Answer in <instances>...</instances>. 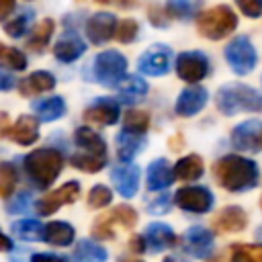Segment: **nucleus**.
I'll return each instance as SVG.
<instances>
[{
  "instance_id": "43",
  "label": "nucleus",
  "mask_w": 262,
  "mask_h": 262,
  "mask_svg": "<svg viewBox=\"0 0 262 262\" xmlns=\"http://www.w3.org/2000/svg\"><path fill=\"white\" fill-rule=\"evenodd\" d=\"M170 207H172V196L170 194H158V196H154V201L147 203V211L151 215H164V213L170 211Z\"/></svg>"
},
{
  "instance_id": "29",
  "label": "nucleus",
  "mask_w": 262,
  "mask_h": 262,
  "mask_svg": "<svg viewBox=\"0 0 262 262\" xmlns=\"http://www.w3.org/2000/svg\"><path fill=\"white\" fill-rule=\"evenodd\" d=\"M53 31H55V23H53L51 18H43L41 23H37V25H35L33 33L29 35L27 47H29L31 51H37V53H39V51H43V49L49 45V39H51Z\"/></svg>"
},
{
  "instance_id": "50",
  "label": "nucleus",
  "mask_w": 262,
  "mask_h": 262,
  "mask_svg": "<svg viewBox=\"0 0 262 262\" xmlns=\"http://www.w3.org/2000/svg\"><path fill=\"white\" fill-rule=\"evenodd\" d=\"M12 248H14V244H12V239L0 229V252H12Z\"/></svg>"
},
{
  "instance_id": "38",
  "label": "nucleus",
  "mask_w": 262,
  "mask_h": 262,
  "mask_svg": "<svg viewBox=\"0 0 262 262\" xmlns=\"http://www.w3.org/2000/svg\"><path fill=\"white\" fill-rule=\"evenodd\" d=\"M111 201H113V190L104 184H96L88 192V207H92V209H102V207L111 205Z\"/></svg>"
},
{
  "instance_id": "5",
  "label": "nucleus",
  "mask_w": 262,
  "mask_h": 262,
  "mask_svg": "<svg viewBox=\"0 0 262 262\" xmlns=\"http://www.w3.org/2000/svg\"><path fill=\"white\" fill-rule=\"evenodd\" d=\"M127 72V57L121 51H100L92 61V76L102 86H117Z\"/></svg>"
},
{
  "instance_id": "46",
  "label": "nucleus",
  "mask_w": 262,
  "mask_h": 262,
  "mask_svg": "<svg viewBox=\"0 0 262 262\" xmlns=\"http://www.w3.org/2000/svg\"><path fill=\"white\" fill-rule=\"evenodd\" d=\"M229 262H256L239 244H235L233 246V250H231V260Z\"/></svg>"
},
{
  "instance_id": "23",
  "label": "nucleus",
  "mask_w": 262,
  "mask_h": 262,
  "mask_svg": "<svg viewBox=\"0 0 262 262\" xmlns=\"http://www.w3.org/2000/svg\"><path fill=\"white\" fill-rule=\"evenodd\" d=\"M76 237V229L74 225H70L68 221H51L47 225H43V242L57 246V248H66L74 242Z\"/></svg>"
},
{
  "instance_id": "53",
  "label": "nucleus",
  "mask_w": 262,
  "mask_h": 262,
  "mask_svg": "<svg viewBox=\"0 0 262 262\" xmlns=\"http://www.w3.org/2000/svg\"><path fill=\"white\" fill-rule=\"evenodd\" d=\"M164 262H186V260H184L182 256H166Z\"/></svg>"
},
{
  "instance_id": "48",
  "label": "nucleus",
  "mask_w": 262,
  "mask_h": 262,
  "mask_svg": "<svg viewBox=\"0 0 262 262\" xmlns=\"http://www.w3.org/2000/svg\"><path fill=\"white\" fill-rule=\"evenodd\" d=\"M14 8H16V0H0V20H6Z\"/></svg>"
},
{
  "instance_id": "32",
  "label": "nucleus",
  "mask_w": 262,
  "mask_h": 262,
  "mask_svg": "<svg viewBox=\"0 0 262 262\" xmlns=\"http://www.w3.org/2000/svg\"><path fill=\"white\" fill-rule=\"evenodd\" d=\"M70 164H72L76 170L94 174V172H100V170L104 168L106 156H94V154H86V151H76V154L70 158Z\"/></svg>"
},
{
  "instance_id": "25",
  "label": "nucleus",
  "mask_w": 262,
  "mask_h": 262,
  "mask_svg": "<svg viewBox=\"0 0 262 262\" xmlns=\"http://www.w3.org/2000/svg\"><path fill=\"white\" fill-rule=\"evenodd\" d=\"M33 111L41 123H51L57 121L66 115V100L61 96H49L33 102Z\"/></svg>"
},
{
  "instance_id": "18",
  "label": "nucleus",
  "mask_w": 262,
  "mask_h": 262,
  "mask_svg": "<svg viewBox=\"0 0 262 262\" xmlns=\"http://www.w3.org/2000/svg\"><path fill=\"white\" fill-rule=\"evenodd\" d=\"M145 246L149 252H162V250H168L172 246H176L178 242V235L174 233V229L166 223H149L145 227Z\"/></svg>"
},
{
  "instance_id": "13",
  "label": "nucleus",
  "mask_w": 262,
  "mask_h": 262,
  "mask_svg": "<svg viewBox=\"0 0 262 262\" xmlns=\"http://www.w3.org/2000/svg\"><path fill=\"white\" fill-rule=\"evenodd\" d=\"M119 115H121V108H119V102L115 98H108V96H100L96 98L90 106H86L84 111V119L88 123H94V125H100V127H111L119 121Z\"/></svg>"
},
{
  "instance_id": "4",
  "label": "nucleus",
  "mask_w": 262,
  "mask_h": 262,
  "mask_svg": "<svg viewBox=\"0 0 262 262\" xmlns=\"http://www.w3.org/2000/svg\"><path fill=\"white\" fill-rule=\"evenodd\" d=\"M196 29L205 39L221 41L237 29V16L229 6L219 4V6H213L199 14Z\"/></svg>"
},
{
  "instance_id": "7",
  "label": "nucleus",
  "mask_w": 262,
  "mask_h": 262,
  "mask_svg": "<svg viewBox=\"0 0 262 262\" xmlns=\"http://www.w3.org/2000/svg\"><path fill=\"white\" fill-rule=\"evenodd\" d=\"M211 72V61L207 57V53L203 51H182L176 57V74L182 82L188 84H196L201 80H205Z\"/></svg>"
},
{
  "instance_id": "2",
  "label": "nucleus",
  "mask_w": 262,
  "mask_h": 262,
  "mask_svg": "<svg viewBox=\"0 0 262 262\" xmlns=\"http://www.w3.org/2000/svg\"><path fill=\"white\" fill-rule=\"evenodd\" d=\"M63 164L66 160L61 151H57L55 147H37L25 156L23 170H25L27 180L35 188L45 190L57 180V176L63 170Z\"/></svg>"
},
{
  "instance_id": "17",
  "label": "nucleus",
  "mask_w": 262,
  "mask_h": 262,
  "mask_svg": "<svg viewBox=\"0 0 262 262\" xmlns=\"http://www.w3.org/2000/svg\"><path fill=\"white\" fill-rule=\"evenodd\" d=\"M86 53V43L74 31H66L53 45V55L61 63H72Z\"/></svg>"
},
{
  "instance_id": "15",
  "label": "nucleus",
  "mask_w": 262,
  "mask_h": 262,
  "mask_svg": "<svg viewBox=\"0 0 262 262\" xmlns=\"http://www.w3.org/2000/svg\"><path fill=\"white\" fill-rule=\"evenodd\" d=\"M184 248L188 250L190 256L194 258H209L213 254V244H215V237H213V231L203 227V225H192L188 227V231L184 233Z\"/></svg>"
},
{
  "instance_id": "24",
  "label": "nucleus",
  "mask_w": 262,
  "mask_h": 262,
  "mask_svg": "<svg viewBox=\"0 0 262 262\" xmlns=\"http://www.w3.org/2000/svg\"><path fill=\"white\" fill-rule=\"evenodd\" d=\"M74 143L80 147V151L94 154V156H106L104 139L90 127H78L74 131Z\"/></svg>"
},
{
  "instance_id": "21",
  "label": "nucleus",
  "mask_w": 262,
  "mask_h": 262,
  "mask_svg": "<svg viewBox=\"0 0 262 262\" xmlns=\"http://www.w3.org/2000/svg\"><path fill=\"white\" fill-rule=\"evenodd\" d=\"M53 88H55V76L51 72H45V70H37L18 82V92L23 96L43 94V92H49Z\"/></svg>"
},
{
  "instance_id": "3",
  "label": "nucleus",
  "mask_w": 262,
  "mask_h": 262,
  "mask_svg": "<svg viewBox=\"0 0 262 262\" xmlns=\"http://www.w3.org/2000/svg\"><path fill=\"white\" fill-rule=\"evenodd\" d=\"M215 104L219 113L231 117L235 113H262V94L246 84H225L215 94Z\"/></svg>"
},
{
  "instance_id": "34",
  "label": "nucleus",
  "mask_w": 262,
  "mask_h": 262,
  "mask_svg": "<svg viewBox=\"0 0 262 262\" xmlns=\"http://www.w3.org/2000/svg\"><path fill=\"white\" fill-rule=\"evenodd\" d=\"M149 127V115L143 113V111H137V108H129L123 117V131H129V133H137V135H143Z\"/></svg>"
},
{
  "instance_id": "20",
  "label": "nucleus",
  "mask_w": 262,
  "mask_h": 262,
  "mask_svg": "<svg viewBox=\"0 0 262 262\" xmlns=\"http://www.w3.org/2000/svg\"><path fill=\"white\" fill-rule=\"evenodd\" d=\"M174 168L164 158H158L147 166V190H164L174 182Z\"/></svg>"
},
{
  "instance_id": "11",
  "label": "nucleus",
  "mask_w": 262,
  "mask_h": 262,
  "mask_svg": "<svg viewBox=\"0 0 262 262\" xmlns=\"http://www.w3.org/2000/svg\"><path fill=\"white\" fill-rule=\"evenodd\" d=\"M172 66V49L168 45H151L147 51L141 53V57L137 59V68L143 76H164L168 74Z\"/></svg>"
},
{
  "instance_id": "37",
  "label": "nucleus",
  "mask_w": 262,
  "mask_h": 262,
  "mask_svg": "<svg viewBox=\"0 0 262 262\" xmlns=\"http://www.w3.org/2000/svg\"><path fill=\"white\" fill-rule=\"evenodd\" d=\"M33 16H35V12H33V10H25V12H20L18 16H14L12 20H8V23L4 25L6 35H10V37H14V39L23 37V35L29 31V27H31Z\"/></svg>"
},
{
  "instance_id": "47",
  "label": "nucleus",
  "mask_w": 262,
  "mask_h": 262,
  "mask_svg": "<svg viewBox=\"0 0 262 262\" xmlns=\"http://www.w3.org/2000/svg\"><path fill=\"white\" fill-rule=\"evenodd\" d=\"M14 86H16V80L12 78V74L0 70V90H2V92H4V90H12Z\"/></svg>"
},
{
  "instance_id": "44",
  "label": "nucleus",
  "mask_w": 262,
  "mask_h": 262,
  "mask_svg": "<svg viewBox=\"0 0 262 262\" xmlns=\"http://www.w3.org/2000/svg\"><path fill=\"white\" fill-rule=\"evenodd\" d=\"M235 4L248 18H260L262 16V0H235Z\"/></svg>"
},
{
  "instance_id": "51",
  "label": "nucleus",
  "mask_w": 262,
  "mask_h": 262,
  "mask_svg": "<svg viewBox=\"0 0 262 262\" xmlns=\"http://www.w3.org/2000/svg\"><path fill=\"white\" fill-rule=\"evenodd\" d=\"M256 262H262V246H242Z\"/></svg>"
},
{
  "instance_id": "8",
  "label": "nucleus",
  "mask_w": 262,
  "mask_h": 262,
  "mask_svg": "<svg viewBox=\"0 0 262 262\" xmlns=\"http://www.w3.org/2000/svg\"><path fill=\"white\" fill-rule=\"evenodd\" d=\"M174 203L182 211L203 215V213H209L213 209L215 199H213V192L207 186H199L196 184V186H182V188H178L176 194H174Z\"/></svg>"
},
{
  "instance_id": "30",
  "label": "nucleus",
  "mask_w": 262,
  "mask_h": 262,
  "mask_svg": "<svg viewBox=\"0 0 262 262\" xmlns=\"http://www.w3.org/2000/svg\"><path fill=\"white\" fill-rule=\"evenodd\" d=\"M203 6V0H166V10L178 20H192Z\"/></svg>"
},
{
  "instance_id": "27",
  "label": "nucleus",
  "mask_w": 262,
  "mask_h": 262,
  "mask_svg": "<svg viewBox=\"0 0 262 262\" xmlns=\"http://www.w3.org/2000/svg\"><path fill=\"white\" fill-rule=\"evenodd\" d=\"M203 172H205V164H203V158L196 154H188L174 164V176L184 182L199 180L203 176Z\"/></svg>"
},
{
  "instance_id": "35",
  "label": "nucleus",
  "mask_w": 262,
  "mask_h": 262,
  "mask_svg": "<svg viewBox=\"0 0 262 262\" xmlns=\"http://www.w3.org/2000/svg\"><path fill=\"white\" fill-rule=\"evenodd\" d=\"M16 182H18L16 168L10 162H2L0 164V199L8 201L16 188Z\"/></svg>"
},
{
  "instance_id": "36",
  "label": "nucleus",
  "mask_w": 262,
  "mask_h": 262,
  "mask_svg": "<svg viewBox=\"0 0 262 262\" xmlns=\"http://www.w3.org/2000/svg\"><path fill=\"white\" fill-rule=\"evenodd\" d=\"M0 66H4L6 70H12V72H20L27 68V57L20 49L0 43Z\"/></svg>"
},
{
  "instance_id": "16",
  "label": "nucleus",
  "mask_w": 262,
  "mask_h": 262,
  "mask_svg": "<svg viewBox=\"0 0 262 262\" xmlns=\"http://www.w3.org/2000/svg\"><path fill=\"white\" fill-rule=\"evenodd\" d=\"M111 178L113 184L117 188V192L125 199L135 196L137 188H139V168L137 164L129 162V164H119L111 170Z\"/></svg>"
},
{
  "instance_id": "9",
  "label": "nucleus",
  "mask_w": 262,
  "mask_h": 262,
  "mask_svg": "<svg viewBox=\"0 0 262 262\" xmlns=\"http://www.w3.org/2000/svg\"><path fill=\"white\" fill-rule=\"evenodd\" d=\"M80 182L78 180H70L66 184H61L59 188L47 192L45 196H41L37 203H35V209L41 217H47V215H53L59 207L63 205H70V203H76L78 196H80Z\"/></svg>"
},
{
  "instance_id": "6",
  "label": "nucleus",
  "mask_w": 262,
  "mask_h": 262,
  "mask_svg": "<svg viewBox=\"0 0 262 262\" xmlns=\"http://www.w3.org/2000/svg\"><path fill=\"white\" fill-rule=\"evenodd\" d=\"M225 59L229 63V68L237 74V76H246L250 74L256 63H258V53L256 47L252 45V41L248 37H235L225 45Z\"/></svg>"
},
{
  "instance_id": "10",
  "label": "nucleus",
  "mask_w": 262,
  "mask_h": 262,
  "mask_svg": "<svg viewBox=\"0 0 262 262\" xmlns=\"http://www.w3.org/2000/svg\"><path fill=\"white\" fill-rule=\"evenodd\" d=\"M231 143L239 151H250V154L262 151V121L248 119L235 125L231 131Z\"/></svg>"
},
{
  "instance_id": "39",
  "label": "nucleus",
  "mask_w": 262,
  "mask_h": 262,
  "mask_svg": "<svg viewBox=\"0 0 262 262\" xmlns=\"http://www.w3.org/2000/svg\"><path fill=\"white\" fill-rule=\"evenodd\" d=\"M108 215H111V219H113L115 223H119V225H123V227H129V229L137 223V213H135V209L129 207V205H117Z\"/></svg>"
},
{
  "instance_id": "52",
  "label": "nucleus",
  "mask_w": 262,
  "mask_h": 262,
  "mask_svg": "<svg viewBox=\"0 0 262 262\" xmlns=\"http://www.w3.org/2000/svg\"><path fill=\"white\" fill-rule=\"evenodd\" d=\"M149 18H151V23H154L156 27H160V29H162V27H168V25H166V18H164V16H158V6H154V8L149 10Z\"/></svg>"
},
{
  "instance_id": "1",
  "label": "nucleus",
  "mask_w": 262,
  "mask_h": 262,
  "mask_svg": "<svg viewBox=\"0 0 262 262\" xmlns=\"http://www.w3.org/2000/svg\"><path fill=\"white\" fill-rule=\"evenodd\" d=\"M213 176L229 192H246L252 190L260 180L258 164L244 156H223L213 166Z\"/></svg>"
},
{
  "instance_id": "26",
  "label": "nucleus",
  "mask_w": 262,
  "mask_h": 262,
  "mask_svg": "<svg viewBox=\"0 0 262 262\" xmlns=\"http://www.w3.org/2000/svg\"><path fill=\"white\" fill-rule=\"evenodd\" d=\"M145 145V137L129 131H121L117 135V156L123 164H129Z\"/></svg>"
},
{
  "instance_id": "14",
  "label": "nucleus",
  "mask_w": 262,
  "mask_h": 262,
  "mask_svg": "<svg viewBox=\"0 0 262 262\" xmlns=\"http://www.w3.org/2000/svg\"><path fill=\"white\" fill-rule=\"evenodd\" d=\"M207 100H209L207 88H203L201 84H192V86L184 88L178 94L176 104H174V111L180 117H192V115H196V113H201L205 108Z\"/></svg>"
},
{
  "instance_id": "45",
  "label": "nucleus",
  "mask_w": 262,
  "mask_h": 262,
  "mask_svg": "<svg viewBox=\"0 0 262 262\" xmlns=\"http://www.w3.org/2000/svg\"><path fill=\"white\" fill-rule=\"evenodd\" d=\"M29 262H68V258L59 254H49V252H37L31 256Z\"/></svg>"
},
{
  "instance_id": "42",
  "label": "nucleus",
  "mask_w": 262,
  "mask_h": 262,
  "mask_svg": "<svg viewBox=\"0 0 262 262\" xmlns=\"http://www.w3.org/2000/svg\"><path fill=\"white\" fill-rule=\"evenodd\" d=\"M31 205V194L29 192H18L16 196H10L6 203V211L8 213H25Z\"/></svg>"
},
{
  "instance_id": "19",
  "label": "nucleus",
  "mask_w": 262,
  "mask_h": 262,
  "mask_svg": "<svg viewBox=\"0 0 262 262\" xmlns=\"http://www.w3.org/2000/svg\"><path fill=\"white\" fill-rule=\"evenodd\" d=\"M8 137L18 145H33L39 139V119L33 115H20L10 127Z\"/></svg>"
},
{
  "instance_id": "12",
  "label": "nucleus",
  "mask_w": 262,
  "mask_h": 262,
  "mask_svg": "<svg viewBox=\"0 0 262 262\" xmlns=\"http://www.w3.org/2000/svg\"><path fill=\"white\" fill-rule=\"evenodd\" d=\"M117 25H119V20L113 12H94L86 20V37L90 43L102 45L115 37Z\"/></svg>"
},
{
  "instance_id": "41",
  "label": "nucleus",
  "mask_w": 262,
  "mask_h": 262,
  "mask_svg": "<svg viewBox=\"0 0 262 262\" xmlns=\"http://www.w3.org/2000/svg\"><path fill=\"white\" fill-rule=\"evenodd\" d=\"M113 223H115V221L111 219V215L98 217V219L94 221V225H92V233H94V237H98V239H113V237H115Z\"/></svg>"
},
{
  "instance_id": "40",
  "label": "nucleus",
  "mask_w": 262,
  "mask_h": 262,
  "mask_svg": "<svg viewBox=\"0 0 262 262\" xmlns=\"http://www.w3.org/2000/svg\"><path fill=\"white\" fill-rule=\"evenodd\" d=\"M137 35H139V25H137V20L125 18V20H121V23L117 25L115 37H117L121 43H133V41L137 39Z\"/></svg>"
},
{
  "instance_id": "22",
  "label": "nucleus",
  "mask_w": 262,
  "mask_h": 262,
  "mask_svg": "<svg viewBox=\"0 0 262 262\" xmlns=\"http://www.w3.org/2000/svg\"><path fill=\"white\" fill-rule=\"evenodd\" d=\"M246 223H248V215H246V211H244L242 207H237V205L223 207V209L217 213L215 221H213L215 229H219V231H242V229L246 227Z\"/></svg>"
},
{
  "instance_id": "33",
  "label": "nucleus",
  "mask_w": 262,
  "mask_h": 262,
  "mask_svg": "<svg viewBox=\"0 0 262 262\" xmlns=\"http://www.w3.org/2000/svg\"><path fill=\"white\" fill-rule=\"evenodd\" d=\"M12 233L23 242H35L43 237V225L37 219H20L12 223Z\"/></svg>"
},
{
  "instance_id": "49",
  "label": "nucleus",
  "mask_w": 262,
  "mask_h": 262,
  "mask_svg": "<svg viewBox=\"0 0 262 262\" xmlns=\"http://www.w3.org/2000/svg\"><path fill=\"white\" fill-rule=\"evenodd\" d=\"M129 248L133 250V252H145L147 250V246H145V237L143 235H133L131 239H129Z\"/></svg>"
},
{
  "instance_id": "28",
  "label": "nucleus",
  "mask_w": 262,
  "mask_h": 262,
  "mask_svg": "<svg viewBox=\"0 0 262 262\" xmlns=\"http://www.w3.org/2000/svg\"><path fill=\"white\" fill-rule=\"evenodd\" d=\"M106 250L92 239H80L72 254V262H106Z\"/></svg>"
},
{
  "instance_id": "31",
  "label": "nucleus",
  "mask_w": 262,
  "mask_h": 262,
  "mask_svg": "<svg viewBox=\"0 0 262 262\" xmlns=\"http://www.w3.org/2000/svg\"><path fill=\"white\" fill-rule=\"evenodd\" d=\"M117 90L125 96V100H139L147 94V82L141 76H123V80L117 84Z\"/></svg>"
},
{
  "instance_id": "54",
  "label": "nucleus",
  "mask_w": 262,
  "mask_h": 262,
  "mask_svg": "<svg viewBox=\"0 0 262 262\" xmlns=\"http://www.w3.org/2000/svg\"><path fill=\"white\" fill-rule=\"evenodd\" d=\"M133 262H139V260H133Z\"/></svg>"
}]
</instances>
